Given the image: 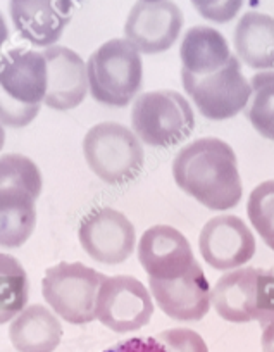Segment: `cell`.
<instances>
[{"label":"cell","mask_w":274,"mask_h":352,"mask_svg":"<svg viewBox=\"0 0 274 352\" xmlns=\"http://www.w3.org/2000/svg\"><path fill=\"white\" fill-rule=\"evenodd\" d=\"M260 344H262V352H274V320L262 327Z\"/></svg>","instance_id":"29"},{"label":"cell","mask_w":274,"mask_h":352,"mask_svg":"<svg viewBox=\"0 0 274 352\" xmlns=\"http://www.w3.org/2000/svg\"><path fill=\"white\" fill-rule=\"evenodd\" d=\"M181 71L194 76H207L216 73L231 59L229 45L225 36L211 26H194L187 32L179 49Z\"/></svg>","instance_id":"18"},{"label":"cell","mask_w":274,"mask_h":352,"mask_svg":"<svg viewBox=\"0 0 274 352\" xmlns=\"http://www.w3.org/2000/svg\"><path fill=\"white\" fill-rule=\"evenodd\" d=\"M73 2H32L14 0L9 4L12 23L19 35L36 47L56 45L71 21Z\"/></svg>","instance_id":"16"},{"label":"cell","mask_w":274,"mask_h":352,"mask_svg":"<svg viewBox=\"0 0 274 352\" xmlns=\"http://www.w3.org/2000/svg\"><path fill=\"white\" fill-rule=\"evenodd\" d=\"M172 176L183 192L212 211H228L242 201L236 154L221 138L205 137L185 145L172 161Z\"/></svg>","instance_id":"1"},{"label":"cell","mask_w":274,"mask_h":352,"mask_svg":"<svg viewBox=\"0 0 274 352\" xmlns=\"http://www.w3.org/2000/svg\"><path fill=\"white\" fill-rule=\"evenodd\" d=\"M212 304L229 323L259 321L260 328L274 320V272L240 268L226 273L212 290Z\"/></svg>","instance_id":"4"},{"label":"cell","mask_w":274,"mask_h":352,"mask_svg":"<svg viewBox=\"0 0 274 352\" xmlns=\"http://www.w3.org/2000/svg\"><path fill=\"white\" fill-rule=\"evenodd\" d=\"M49 71L45 106L56 111H69L80 106L87 97L88 73L87 63L80 54L62 45L43 50Z\"/></svg>","instance_id":"14"},{"label":"cell","mask_w":274,"mask_h":352,"mask_svg":"<svg viewBox=\"0 0 274 352\" xmlns=\"http://www.w3.org/2000/svg\"><path fill=\"white\" fill-rule=\"evenodd\" d=\"M104 352H168L164 345L157 340L155 337L147 338H130L121 344L113 345Z\"/></svg>","instance_id":"28"},{"label":"cell","mask_w":274,"mask_h":352,"mask_svg":"<svg viewBox=\"0 0 274 352\" xmlns=\"http://www.w3.org/2000/svg\"><path fill=\"white\" fill-rule=\"evenodd\" d=\"M83 155L88 168L109 185H124L135 180L145 164L140 138L133 130L114 121H104L87 131Z\"/></svg>","instance_id":"3"},{"label":"cell","mask_w":274,"mask_h":352,"mask_svg":"<svg viewBox=\"0 0 274 352\" xmlns=\"http://www.w3.org/2000/svg\"><path fill=\"white\" fill-rule=\"evenodd\" d=\"M198 249L211 268L235 270L255 254V236L238 216L222 214L209 219L198 236Z\"/></svg>","instance_id":"11"},{"label":"cell","mask_w":274,"mask_h":352,"mask_svg":"<svg viewBox=\"0 0 274 352\" xmlns=\"http://www.w3.org/2000/svg\"><path fill=\"white\" fill-rule=\"evenodd\" d=\"M49 71L43 52L14 49L0 59V88L23 106L45 102Z\"/></svg>","instance_id":"15"},{"label":"cell","mask_w":274,"mask_h":352,"mask_svg":"<svg viewBox=\"0 0 274 352\" xmlns=\"http://www.w3.org/2000/svg\"><path fill=\"white\" fill-rule=\"evenodd\" d=\"M106 275L83 263H59L45 272L42 294L54 313L71 324H87L95 318L97 296Z\"/></svg>","instance_id":"6"},{"label":"cell","mask_w":274,"mask_h":352,"mask_svg":"<svg viewBox=\"0 0 274 352\" xmlns=\"http://www.w3.org/2000/svg\"><path fill=\"white\" fill-rule=\"evenodd\" d=\"M155 338L168 352H209L204 338L190 328H169Z\"/></svg>","instance_id":"25"},{"label":"cell","mask_w":274,"mask_h":352,"mask_svg":"<svg viewBox=\"0 0 274 352\" xmlns=\"http://www.w3.org/2000/svg\"><path fill=\"white\" fill-rule=\"evenodd\" d=\"M131 124L140 142L168 148L187 140L195 128L190 102L174 90L141 94L133 102Z\"/></svg>","instance_id":"5"},{"label":"cell","mask_w":274,"mask_h":352,"mask_svg":"<svg viewBox=\"0 0 274 352\" xmlns=\"http://www.w3.org/2000/svg\"><path fill=\"white\" fill-rule=\"evenodd\" d=\"M154 314L152 294L130 275L106 276L99 289L95 318L116 333H130L147 327Z\"/></svg>","instance_id":"8"},{"label":"cell","mask_w":274,"mask_h":352,"mask_svg":"<svg viewBox=\"0 0 274 352\" xmlns=\"http://www.w3.org/2000/svg\"><path fill=\"white\" fill-rule=\"evenodd\" d=\"M36 226V197L21 187L0 188V247L25 245Z\"/></svg>","instance_id":"20"},{"label":"cell","mask_w":274,"mask_h":352,"mask_svg":"<svg viewBox=\"0 0 274 352\" xmlns=\"http://www.w3.org/2000/svg\"><path fill=\"white\" fill-rule=\"evenodd\" d=\"M4 144H5V130H4V124L0 123V151H2Z\"/></svg>","instance_id":"31"},{"label":"cell","mask_w":274,"mask_h":352,"mask_svg":"<svg viewBox=\"0 0 274 352\" xmlns=\"http://www.w3.org/2000/svg\"><path fill=\"white\" fill-rule=\"evenodd\" d=\"M42 185V173L32 159L21 154L0 155V188L21 187L38 199Z\"/></svg>","instance_id":"23"},{"label":"cell","mask_w":274,"mask_h":352,"mask_svg":"<svg viewBox=\"0 0 274 352\" xmlns=\"http://www.w3.org/2000/svg\"><path fill=\"white\" fill-rule=\"evenodd\" d=\"M9 338L18 352H54L62 340V324L49 307L33 304L11 321Z\"/></svg>","instance_id":"17"},{"label":"cell","mask_w":274,"mask_h":352,"mask_svg":"<svg viewBox=\"0 0 274 352\" xmlns=\"http://www.w3.org/2000/svg\"><path fill=\"white\" fill-rule=\"evenodd\" d=\"M87 73L90 94L97 102L124 107L141 88V54L126 38H113L91 54Z\"/></svg>","instance_id":"2"},{"label":"cell","mask_w":274,"mask_h":352,"mask_svg":"<svg viewBox=\"0 0 274 352\" xmlns=\"http://www.w3.org/2000/svg\"><path fill=\"white\" fill-rule=\"evenodd\" d=\"M78 239L91 259L114 266L124 263L133 254L137 232L133 223L121 211L99 208L81 219Z\"/></svg>","instance_id":"9"},{"label":"cell","mask_w":274,"mask_h":352,"mask_svg":"<svg viewBox=\"0 0 274 352\" xmlns=\"http://www.w3.org/2000/svg\"><path fill=\"white\" fill-rule=\"evenodd\" d=\"M250 87L252 96L245 107L247 118L264 138L274 142V71L255 73Z\"/></svg>","instance_id":"22"},{"label":"cell","mask_w":274,"mask_h":352,"mask_svg":"<svg viewBox=\"0 0 274 352\" xmlns=\"http://www.w3.org/2000/svg\"><path fill=\"white\" fill-rule=\"evenodd\" d=\"M40 106H23L0 88V123L9 128H25L38 116Z\"/></svg>","instance_id":"26"},{"label":"cell","mask_w":274,"mask_h":352,"mask_svg":"<svg viewBox=\"0 0 274 352\" xmlns=\"http://www.w3.org/2000/svg\"><path fill=\"white\" fill-rule=\"evenodd\" d=\"M138 259L145 273L155 280L181 278L197 263L187 236L169 225H155L141 235Z\"/></svg>","instance_id":"12"},{"label":"cell","mask_w":274,"mask_h":352,"mask_svg":"<svg viewBox=\"0 0 274 352\" xmlns=\"http://www.w3.org/2000/svg\"><path fill=\"white\" fill-rule=\"evenodd\" d=\"M183 28V12L174 2L147 0L131 8L124 23V38L140 54H161L171 49Z\"/></svg>","instance_id":"10"},{"label":"cell","mask_w":274,"mask_h":352,"mask_svg":"<svg viewBox=\"0 0 274 352\" xmlns=\"http://www.w3.org/2000/svg\"><path fill=\"white\" fill-rule=\"evenodd\" d=\"M181 81L197 109L207 120L222 121L236 116L245 109L252 96L250 81L243 76L236 56H231L225 67L207 76H194L181 71Z\"/></svg>","instance_id":"7"},{"label":"cell","mask_w":274,"mask_h":352,"mask_svg":"<svg viewBox=\"0 0 274 352\" xmlns=\"http://www.w3.org/2000/svg\"><path fill=\"white\" fill-rule=\"evenodd\" d=\"M9 38V30H8V23H5L4 16L0 12V47L4 45Z\"/></svg>","instance_id":"30"},{"label":"cell","mask_w":274,"mask_h":352,"mask_svg":"<svg viewBox=\"0 0 274 352\" xmlns=\"http://www.w3.org/2000/svg\"><path fill=\"white\" fill-rule=\"evenodd\" d=\"M238 59L253 69H274V18L250 11L240 18L235 28Z\"/></svg>","instance_id":"19"},{"label":"cell","mask_w":274,"mask_h":352,"mask_svg":"<svg viewBox=\"0 0 274 352\" xmlns=\"http://www.w3.org/2000/svg\"><path fill=\"white\" fill-rule=\"evenodd\" d=\"M148 285L159 309L176 321H198L211 309L212 290L198 263L181 278H150Z\"/></svg>","instance_id":"13"},{"label":"cell","mask_w":274,"mask_h":352,"mask_svg":"<svg viewBox=\"0 0 274 352\" xmlns=\"http://www.w3.org/2000/svg\"><path fill=\"white\" fill-rule=\"evenodd\" d=\"M247 214L260 239L274 250V180L264 182L250 192Z\"/></svg>","instance_id":"24"},{"label":"cell","mask_w":274,"mask_h":352,"mask_svg":"<svg viewBox=\"0 0 274 352\" xmlns=\"http://www.w3.org/2000/svg\"><path fill=\"white\" fill-rule=\"evenodd\" d=\"M30 283L23 264L0 252V324L14 320L28 304Z\"/></svg>","instance_id":"21"},{"label":"cell","mask_w":274,"mask_h":352,"mask_svg":"<svg viewBox=\"0 0 274 352\" xmlns=\"http://www.w3.org/2000/svg\"><path fill=\"white\" fill-rule=\"evenodd\" d=\"M243 2L240 0H233V2H194V8L204 16L205 19L214 23H228L235 18L242 9Z\"/></svg>","instance_id":"27"}]
</instances>
